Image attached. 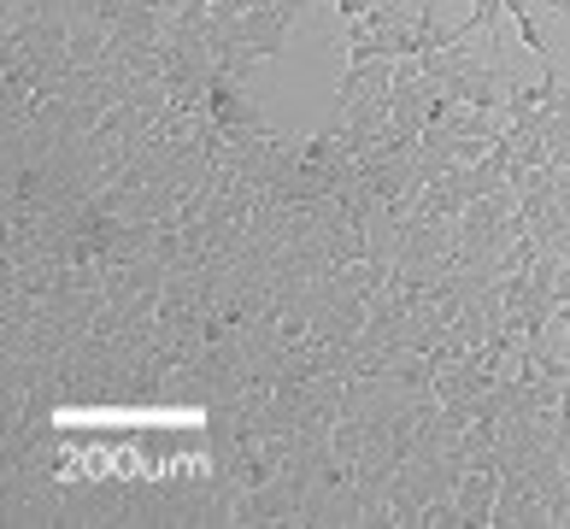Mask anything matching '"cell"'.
Wrapping results in <instances>:
<instances>
[{
    "mask_svg": "<svg viewBox=\"0 0 570 529\" xmlns=\"http://www.w3.org/2000/svg\"><path fill=\"white\" fill-rule=\"evenodd\" d=\"M494 500H500V464H471L459 482V523H471V529H489L494 523Z\"/></svg>",
    "mask_w": 570,
    "mask_h": 529,
    "instance_id": "6da1fadb",
    "label": "cell"
},
{
    "mask_svg": "<svg viewBox=\"0 0 570 529\" xmlns=\"http://www.w3.org/2000/svg\"><path fill=\"white\" fill-rule=\"evenodd\" d=\"M500 0H471V18H476V25H482V36H489L494 41V25H500Z\"/></svg>",
    "mask_w": 570,
    "mask_h": 529,
    "instance_id": "7a4b0ae2",
    "label": "cell"
},
{
    "mask_svg": "<svg viewBox=\"0 0 570 529\" xmlns=\"http://www.w3.org/2000/svg\"><path fill=\"white\" fill-rule=\"evenodd\" d=\"M541 7H553V12H570V0H541Z\"/></svg>",
    "mask_w": 570,
    "mask_h": 529,
    "instance_id": "3957f363",
    "label": "cell"
}]
</instances>
